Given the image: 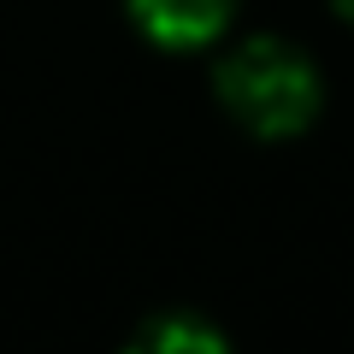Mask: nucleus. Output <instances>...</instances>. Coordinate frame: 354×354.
<instances>
[{
    "instance_id": "nucleus-1",
    "label": "nucleus",
    "mask_w": 354,
    "mask_h": 354,
    "mask_svg": "<svg viewBox=\"0 0 354 354\" xmlns=\"http://www.w3.org/2000/svg\"><path fill=\"white\" fill-rule=\"evenodd\" d=\"M218 101L242 130L278 142V136H301L319 118L325 88H319V71L301 48L278 36H254L218 65Z\"/></svg>"
},
{
    "instance_id": "nucleus-2",
    "label": "nucleus",
    "mask_w": 354,
    "mask_h": 354,
    "mask_svg": "<svg viewBox=\"0 0 354 354\" xmlns=\"http://www.w3.org/2000/svg\"><path fill=\"white\" fill-rule=\"evenodd\" d=\"M136 30L160 48H207L230 24L236 0H124Z\"/></svg>"
},
{
    "instance_id": "nucleus-3",
    "label": "nucleus",
    "mask_w": 354,
    "mask_h": 354,
    "mask_svg": "<svg viewBox=\"0 0 354 354\" xmlns=\"http://www.w3.org/2000/svg\"><path fill=\"white\" fill-rule=\"evenodd\" d=\"M136 342L142 348H225V337L213 325H201V319H189V313H165L153 325H142Z\"/></svg>"
},
{
    "instance_id": "nucleus-4",
    "label": "nucleus",
    "mask_w": 354,
    "mask_h": 354,
    "mask_svg": "<svg viewBox=\"0 0 354 354\" xmlns=\"http://www.w3.org/2000/svg\"><path fill=\"white\" fill-rule=\"evenodd\" d=\"M337 12H342V18H348V24H354V0H337Z\"/></svg>"
}]
</instances>
